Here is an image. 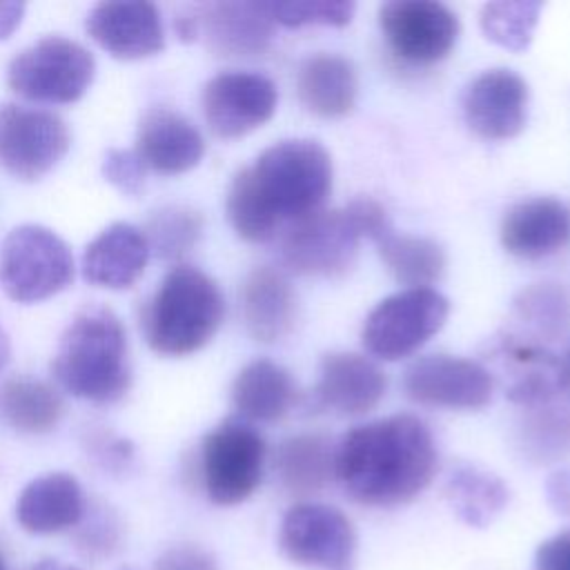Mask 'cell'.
<instances>
[{"mask_svg":"<svg viewBox=\"0 0 570 570\" xmlns=\"http://www.w3.org/2000/svg\"><path fill=\"white\" fill-rule=\"evenodd\" d=\"M439 463L430 428L394 414L352 428L334 448V476L358 503L392 508L421 494Z\"/></svg>","mask_w":570,"mask_h":570,"instance_id":"obj_1","label":"cell"},{"mask_svg":"<svg viewBox=\"0 0 570 570\" xmlns=\"http://www.w3.org/2000/svg\"><path fill=\"white\" fill-rule=\"evenodd\" d=\"M51 374L62 390L78 399L94 403L122 399L131 370L120 318L102 305L82 307L58 341Z\"/></svg>","mask_w":570,"mask_h":570,"instance_id":"obj_2","label":"cell"},{"mask_svg":"<svg viewBox=\"0 0 570 570\" xmlns=\"http://www.w3.org/2000/svg\"><path fill=\"white\" fill-rule=\"evenodd\" d=\"M238 174L281 229L323 209L332 191V156L309 138L274 142Z\"/></svg>","mask_w":570,"mask_h":570,"instance_id":"obj_3","label":"cell"},{"mask_svg":"<svg viewBox=\"0 0 570 570\" xmlns=\"http://www.w3.org/2000/svg\"><path fill=\"white\" fill-rule=\"evenodd\" d=\"M225 316L223 294L212 276L176 265L158 283L142 312L149 347L163 356H187L205 347Z\"/></svg>","mask_w":570,"mask_h":570,"instance_id":"obj_4","label":"cell"},{"mask_svg":"<svg viewBox=\"0 0 570 570\" xmlns=\"http://www.w3.org/2000/svg\"><path fill=\"white\" fill-rule=\"evenodd\" d=\"M73 278V256L49 227L24 223L0 243V287L16 303H38Z\"/></svg>","mask_w":570,"mask_h":570,"instance_id":"obj_5","label":"cell"},{"mask_svg":"<svg viewBox=\"0 0 570 570\" xmlns=\"http://www.w3.org/2000/svg\"><path fill=\"white\" fill-rule=\"evenodd\" d=\"M94 73V56L80 42L65 36H45L13 56L7 82L27 100L67 105L85 96Z\"/></svg>","mask_w":570,"mask_h":570,"instance_id":"obj_6","label":"cell"},{"mask_svg":"<svg viewBox=\"0 0 570 570\" xmlns=\"http://www.w3.org/2000/svg\"><path fill=\"white\" fill-rule=\"evenodd\" d=\"M450 314L448 298L434 287H405L383 298L365 318L363 345L383 361H399L425 345Z\"/></svg>","mask_w":570,"mask_h":570,"instance_id":"obj_7","label":"cell"},{"mask_svg":"<svg viewBox=\"0 0 570 570\" xmlns=\"http://www.w3.org/2000/svg\"><path fill=\"white\" fill-rule=\"evenodd\" d=\"M265 441L247 421L227 419L209 430L200 448L203 485L212 503L236 505L254 494L263 479Z\"/></svg>","mask_w":570,"mask_h":570,"instance_id":"obj_8","label":"cell"},{"mask_svg":"<svg viewBox=\"0 0 570 570\" xmlns=\"http://www.w3.org/2000/svg\"><path fill=\"white\" fill-rule=\"evenodd\" d=\"M278 548L292 563L312 570H354L356 563L352 521L325 503L292 505L278 528Z\"/></svg>","mask_w":570,"mask_h":570,"instance_id":"obj_9","label":"cell"},{"mask_svg":"<svg viewBox=\"0 0 570 570\" xmlns=\"http://www.w3.org/2000/svg\"><path fill=\"white\" fill-rule=\"evenodd\" d=\"M65 120L47 109L18 102L0 105V167L18 180H38L69 151Z\"/></svg>","mask_w":570,"mask_h":570,"instance_id":"obj_10","label":"cell"},{"mask_svg":"<svg viewBox=\"0 0 570 570\" xmlns=\"http://www.w3.org/2000/svg\"><path fill=\"white\" fill-rule=\"evenodd\" d=\"M361 240L345 209H318L283 229L281 258L296 274L336 278L354 267Z\"/></svg>","mask_w":570,"mask_h":570,"instance_id":"obj_11","label":"cell"},{"mask_svg":"<svg viewBox=\"0 0 570 570\" xmlns=\"http://www.w3.org/2000/svg\"><path fill=\"white\" fill-rule=\"evenodd\" d=\"M379 24L390 49L414 65L443 60L459 40V18L443 2L392 0L379 9Z\"/></svg>","mask_w":570,"mask_h":570,"instance_id":"obj_12","label":"cell"},{"mask_svg":"<svg viewBox=\"0 0 570 570\" xmlns=\"http://www.w3.org/2000/svg\"><path fill=\"white\" fill-rule=\"evenodd\" d=\"M403 390L419 405L481 410L492 399L494 379L488 367L472 358L430 354L405 367Z\"/></svg>","mask_w":570,"mask_h":570,"instance_id":"obj_13","label":"cell"},{"mask_svg":"<svg viewBox=\"0 0 570 570\" xmlns=\"http://www.w3.org/2000/svg\"><path fill=\"white\" fill-rule=\"evenodd\" d=\"M278 105L276 85L254 71H223L203 89V114L218 138H240L265 125Z\"/></svg>","mask_w":570,"mask_h":570,"instance_id":"obj_14","label":"cell"},{"mask_svg":"<svg viewBox=\"0 0 570 570\" xmlns=\"http://www.w3.org/2000/svg\"><path fill=\"white\" fill-rule=\"evenodd\" d=\"M528 82L512 69L479 73L463 94L468 127L485 140H510L528 120Z\"/></svg>","mask_w":570,"mask_h":570,"instance_id":"obj_15","label":"cell"},{"mask_svg":"<svg viewBox=\"0 0 570 570\" xmlns=\"http://www.w3.org/2000/svg\"><path fill=\"white\" fill-rule=\"evenodd\" d=\"M383 370L363 354L330 352L321 358L318 381L309 394V407L338 416H361L385 396Z\"/></svg>","mask_w":570,"mask_h":570,"instance_id":"obj_16","label":"cell"},{"mask_svg":"<svg viewBox=\"0 0 570 570\" xmlns=\"http://www.w3.org/2000/svg\"><path fill=\"white\" fill-rule=\"evenodd\" d=\"M87 33L118 60H140L165 47L158 7L151 2H98L87 13Z\"/></svg>","mask_w":570,"mask_h":570,"instance_id":"obj_17","label":"cell"},{"mask_svg":"<svg viewBox=\"0 0 570 570\" xmlns=\"http://www.w3.org/2000/svg\"><path fill=\"white\" fill-rule=\"evenodd\" d=\"M136 154L156 174L178 176L203 160L205 140L183 114L169 107H149L138 120Z\"/></svg>","mask_w":570,"mask_h":570,"instance_id":"obj_18","label":"cell"},{"mask_svg":"<svg viewBox=\"0 0 570 570\" xmlns=\"http://www.w3.org/2000/svg\"><path fill=\"white\" fill-rule=\"evenodd\" d=\"M501 245L519 258H543L570 240V212L552 196H534L514 203L501 220Z\"/></svg>","mask_w":570,"mask_h":570,"instance_id":"obj_19","label":"cell"},{"mask_svg":"<svg viewBox=\"0 0 570 570\" xmlns=\"http://www.w3.org/2000/svg\"><path fill=\"white\" fill-rule=\"evenodd\" d=\"M243 321L254 341L276 343L296 323L298 298L289 276L281 267H254L240 289Z\"/></svg>","mask_w":570,"mask_h":570,"instance_id":"obj_20","label":"cell"},{"mask_svg":"<svg viewBox=\"0 0 570 570\" xmlns=\"http://www.w3.org/2000/svg\"><path fill=\"white\" fill-rule=\"evenodd\" d=\"M194 18L198 33L216 56H258L274 38V22L261 2H214L200 7Z\"/></svg>","mask_w":570,"mask_h":570,"instance_id":"obj_21","label":"cell"},{"mask_svg":"<svg viewBox=\"0 0 570 570\" xmlns=\"http://www.w3.org/2000/svg\"><path fill=\"white\" fill-rule=\"evenodd\" d=\"M149 245L131 223H111L82 252V276L87 283L107 289H127L145 272Z\"/></svg>","mask_w":570,"mask_h":570,"instance_id":"obj_22","label":"cell"},{"mask_svg":"<svg viewBox=\"0 0 570 570\" xmlns=\"http://www.w3.org/2000/svg\"><path fill=\"white\" fill-rule=\"evenodd\" d=\"M87 501L76 476L49 472L29 481L16 501V521L31 534H53L78 525Z\"/></svg>","mask_w":570,"mask_h":570,"instance_id":"obj_23","label":"cell"},{"mask_svg":"<svg viewBox=\"0 0 570 570\" xmlns=\"http://www.w3.org/2000/svg\"><path fill=\"white\" fill-rule=\"evenodd\" d=\"M497 356H501L512 374L505 390V396L512 403L534 410L548 405L561 394L566 385L563 365L543 347L525 341L503 338L497 347Z\"/></svg>","mask_w":570,"mask_h":570,"instance_id":"obj_24","label":"cell"},{"mask_svg":"<svg viewBox=\"0 0 570 570\" xmlns=\"http://www.w3.org/2000/svg\"><path fill=\"white\" fill-rule=\"evenodd\" d=\"M294 403V379L283 365L269 358L247 363L232 383V405L240 414V421L274 423L283 419Z\"/></svg>","mask_w":570,"mask_h":570,"instance_id":"obj_25","label":"cell"},{"mask_svg":"<svg viewBox=\"0 0 570 570\" xmlns=\"http://www.w3.org/2000/svg\"><path fill=\"white\" fill-rule=\"evenodd\" d=\"M296 91L307 111L321 118H341L354 109L358 78L347 58L338 53H316L301 65Z\"/></svg>","mask_w":570,"mask_h":570,"instance_id":"obj_26","label":"cell"},{"mask_svg":"<svg viewBox=\"0 0 570 570\" xmlns=\"http://www.w3.org/2000/svg\"><path fill=\"white\" fill-rule=\"evenodd\" d=\"M274 470L289 494L318 492L334 474V448L325 434H296L278 443Z\"/></svg>","mask_w":570,"mask_h":570,"instance_id":"obj_27","label":"cell"},{"mask_svg":"<svg viewBox=\"0 0 570 570\" xmlns=\"http://www.w3.org/2000/svg\"><path fill=\"white\" fill-rule=\"evenodd\" d=\"M372 243L390 274L407 287H430L445 269L443 247L428 236L399 234L390 225Z\"/></svg>","mask_w":570,"mask_h":570,"instance_id":"obj_28","label":"cell"},{"mask_svg":"<svg viewBox=\"0 0 570 570\" xmlns=\"http://www.w3.org/2000/svg\"><path fill=\"white\" fill-rule=\"evenodd\" d=\"M62 412L60 394L40 379L13 376L0 385V414L18 432L45 434L58 425Z\"/></svg>","mask_w":570,"mask_h":570,"instance_id":"obj_29","label":"cell"},{"mask_svg":"<svg viewBox=\"0 0 570 570\" xmlns=\"http://www.w3.org/2000/svg\"><path fill=\"white\" fill-rule=\"evenodd\" d=\"M445 497L465 523L483 528L505 508L508 488L492 472L461 465L448 476Z\"/></svg>","mask_w":570,"mask_h":570,"instance_id":"obj_30","label":"cell"},{"mask_svg":"<svg viewBox=\"0 0 570 570\" xmlns=\"http://www.w3.org/2000/svg\"><path fill=\"white\" fill-rule=\"evenodd\" d=\"M149 254L163 261H178L189 254L203 234V216L185 205L156 209L142 229Z\"/></svg>","mask_w":570,"mask_h":570,"instance_id":"obj_31","label":"cell"},{"mask_svg":"<svg viewBox=\"0 0 570 570\" xmlns=\"http://www.w3.org/2000/svg\"><path fill=\"white\" fill-rule=\"evenodd\" d=\"M543 2L539 0H499L481 7V29L488 40L510 51H525L532 42Z\"/></svg>","mask_w":570,"mask_h":570,"instance_id":"obj_32","label":"cell"},{"mask_svg":"<svg viewBox=\"0 0 570 570\" xmlns=\"http://www.w3.org/2000/svg\"><path fill=\"white\" fill-rule=\"evenodd\" d=\"M514 312L543 338H557L570 325V296L557 283H534L514 298Z\"/></svg>","mask_w":570,"mask_h":570,"instance_id":"obj_33","label":"cell"},{"mask_svg":"<svg viewBox=\"0 0 570 570\" xmlns=\"http://www.w3.org/2000/svg\"><path fill=\"white\" fill-rule=\"evenodd\" d=\"M267 18L285 29L301 27H345L356 4L350 0H272L261 2Z\"/></svg>","mask_w":570,"mask_h":570,"instance_id":"obj_34","label":"cell"},{"mask_svg":"<svg viewBox=\"0 0 570 570\" xmlns=\"http://www.w3.org/2000/svg\"><path fill=\"white\" fill-rule=\"evenodd\" d=\"M525 445L541 459L559 456L570 450V414L554 407H534L525 425Z\"/></svg>","mask_w":570,"mask_h":570,"instance_id":"obj_35","label":"cell"},{"mask_svg":"<svg viewBox=\"0 0 570 570\" xmlns=\"http://www.w3.org/2000/svg\"><path fill=\"white\" fill-rule=\"evenodd\" d=\"M145 165L136 149H120L111 147L107 149L102 158V176L107 183H111L122 194L136 196L140 194L145 185Z\"/></svg>","mask_w":570,"mask_h":570,"instance_id":"obj_36","label":"cell"},{"mask_svg":"<svg viewBox=\"0 0 570 570\" xmlns=\"http://www.w3.org/2000/svg\"><path fill=\"white\" fill-rule=\"evenodd\" d=\"M116 543L118 528L105 512H100L96 519H89V523H85L78 534V548L85 557H105Z\"/></svg>","mask_w":570,"mask_h":570,"instance_id":"obj_37","label":"cell"},{"mask_svg":"<svg viewBox=\"0 0 570 570\" xmlns=\"http://www.w3.org/2000/svg\"><path fill=\"white\" fill-rule=\"evenodd\" d=\"M154 570H218V563L198 546H174L154 561Z\"/></svg>","mask_w":570,"mask_h":570,"instance_id":"obj_38","label":"cell"},{"mask_svg":"<svg viewBox=\"0 0 570 570\" xmlns=\"http://www.w3.org/2000/svg\"><path fill=\"white\" fill-rule=\"evenodd\" d=\"M534 570H570V530L546 539L537 548Z\"/></svg>","mask_w":570,"mask_h":570,"instance_id":"obj_39","label":"cell"},{"mask_svg":"<svg viewBox=\"0 0 570 570\" xmlns=\"http://www.w3.org/2000/svg\"><path fill=\"white\" fill-rule=\"evenodd\" d=\"M546 497L554 512L570 517V468L554 470L546 481Z\"/></svg>","mask_w":570,"mask_h":570,"instance_id":"obj_40","label":"cell"},{"mask_svg":"<svg viewBox=\"0 0 570 570\" xmlns=\"http://www.w3.org/2000/svg\"><path fill=\"white\" fill-rule=\"evenodd\" d=\"M24 4L22 2H0V40L9 38L22 22Z\"/></svg>","mask_w":570,"mask_h":570,"instance_id":"obj_41","label":"cell"},{"mask_svg":"<svg viewBox=\"0 0 570 570\" xmlns=\"http://www.w3.org/2000/svg\"><path fill=\"white\" fill-rule=\"evenodd\" d=\"M9 358H11V341H9V334L4 332V327L0 325V370H4Z\"/></svg>","mask_w":570,"mask_h":570,"instance_id":"obj_42","label":"cell"},{"mask_svg":"<svg viewBox=\"0 0 570 570\" xmlns=\"http://www.w3.org/2000/svg\"><path fill=\"white\" fill-rule=\"evenodd\" d=\"M31 570H80V568L69 566V563H62V561H56V559H42V561H38Z\"/></svg>","mask_w":570,"mask_h":570,"instance_id":"obj_43","label":"cell"},{"mask_svg":"<svg viewBox=\"0 0 570 570\" xmlns=\"http://www.w3.org/2000/svg\"><path fill=\"white\" fill-rule=\"evenodd\" d=\"M0 570H7V568H4V561H2V554H0Z\"/></svg>","mask_w":570,"mask_h":570,"instance_id":"obj_44","label":"cell"},{"mask_svg":"<svg viewBox=\"0 0 570 570\" xmlns=\"http://www.w3.org/2000/svg\"><path fill=\"white\" fill-rule=\"evenodd\" d=\"M122 570H134V568H122Z\"/></svg>","mask_w":570,"mask_h":570,"instance_id":"obj_45","label":"cell"}]
</instances>
